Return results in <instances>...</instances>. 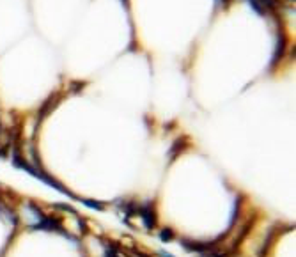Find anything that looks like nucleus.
Wrapping results in <instances>:
<instances>
[{"label": "nucleus", "instance_id": "nucleus-1", "mask_svg": "<svg viewBox=\"0 0 296 257\" xmlns=\"http://www.w3.org/2000/svg\"><path fill=\"white\" fill-rule=\"evenodd\" d=\"M286 48H288V34H286V29L280 25L277 29V41H275V50H273V57H271V66H275L282 59Z\"/></svg>", "mask_w": 296, "mask_h": 257}, {"label": "nucleus", "instance_id": "nucleus-2", "mask_svg": "<svg viewBox=\"0 0 296 257\" xmlns=\"http://www.w3.org/2000/svg\"><path fill=\"white\" fill-rule=\"evenodd\" d=\"M257 2L262 5V7L266 9L270 14H275V11L280 7V4H282L280 0H257Z\"/></svg>", "mask_w": 296, "mask_h": 257}, {"label": "nucleus", "instance_id": "nucleus-3", "mask_svg": "<svg viewBox=\"0 0 296 257\" xmlns=\"http://www.w3.org/2000/svg\"><path fill=\"white\" fill-rule=\"evenodd\" d=\"M247 2H248V5H250L252 9H254V11L259 14V16H268V14H270V13L266 11V9H264L261 4H259L257 0H247Z\"/></svg>", "mask_w": 296, "mask_h": 257}, {"label": "nucleus", "instance_id": "nucleus-4", "mask_svg": "<svg viewBox=\"0 0 296 257\" xmlns=\"http://www.w3.org/2000/svg\"><path fill=\"white\" fill-rule=\"evenodd\" d=\"M215 2H216V7H220V5H229L231 0H215Z\"/></svg>", "mask_w": 296, "mask_h": 257}, {"label": "nucleus", "instance_id": "nucleus-5", "mask_svg": "<svg viewBox=\"0 0 296 257\" xmlns=\"http://www.w3.org/2000/svg\"><path fill=\"white\" fill-rule=\"evenodd\" d=\"M161 240H170V232H161Z\"/></svg>", "mask_w": 296, "mask_h": 257}, {"label": "nucleus", "instance_id": "nucleus-6", "mask_svg": "<svg viewBox=\"0 0 296 257\" xmlns=\"http://www.w3.org/2000/svg\"><path fill=\"white\" fill-rule=\"evenodd\" d=\"M121 2H123V5H124V7H130V0H121Z\"/></svg>", "mask_w": 296, "mask_h": 257}, {"label": "nucleus", "instance_id": "nucleus-7", "mask_svg": "<svg viewBox=\"0 0 296 257\" xmlns=\"http://www.w3.org/2000/svg\"><path fill=\"white\" fill-rule=\"evenodd\" d=\"M293 2H295V0H293Z\"/></svg>", "mask_w": 296, "mask_h": 257}]
</instances>
